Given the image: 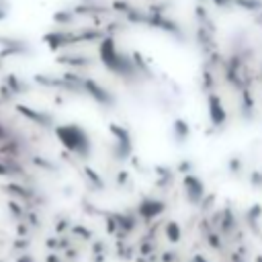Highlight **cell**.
<instances>
[{
  "instance_id": "8",
  "label": "cell",
  "mask_w": 262,
  "mask_h": 262,
  "mask_svg": "<svg viewBox=\"0 0 262 262\" xmlns=\"http://www.w3.org/2000/svg\"><path fill=\"white\" fill-rule=\"evenodd\" d=\"M4 88L12 94V96H19V94H27L29 90H31V84L25 80V78H21L19 74H6L4 76Z\"/></svg>"
},
{
  "instance_id": "3",
  "label": "cell",
  "mask_w": 262,
  "mask_h": 262,
  "mask_svg": "<svg viewBox=\"0 0 262 262\" xmlns=\"http://www.w3.org/2000/svg\"><path fill=\"white\" fill-rule=\"evenodd\" d=\"M80 88L88 94L92 100H96L98 104H102V107H113L115 104V96L104 88V86L92 78H82V84H80Z\"/></svg>"
},
{
  "instance_id": "6",
  "label": "cell",
  "mask_w": 262,
  "mask_h": 262,
  "mask_svg": "<svg viewBox=\"0 0 262 262\" xmlns=\"http://www.w3.org/2000/svg\"><path fill=\"white\" fill-rule=\"evenodd\" d=\"M207 113H209V121H211L215 127L225 125V121H228V111H225V107H223L221 96H217L213 92L207 98Z\"/></svg>"
},
{
  "instance_id": "11",
  "label": "cell",
  "mask_w": 262,
  "mask_h": 262,
  "mask_svg": "<svg viewBox=\"0 0 262 262\" xmlns=\"http://www.w3.org/2000/svg\"><path fill=\"white\" fill-rule=\"evenodd\" d=\"M172 129H174V137H176L178 142H184V139L190 135V127L186 123V119H174Z\"/></svg>"
},
{
  "instance_id": "7",
  "label": "cell",
  "mask_w": 262,
  "mask_h": 262,
  "mask_svg": "<svg viewBox=\"0 0 262 262\" xmlns=\"http://www.w3.org/2000/svg\"><path fill=\"white\" fill-rule=\"evenodd\" d=\"M74 39H76L74 35H70V33H66V31H51V33H45V35H43V43H45L51 51L64 49L66 45H70Z\"/></svg>"
},
{
  "instance_id": "1",
  "label": "cell",
  "mask_w": 262,
  "mask_h": 262,
  "mask_svg": "<svg viewBox=\"0 0 262 262\" xmlns=\"http://www.w3.org/2000/svg\"><path fill=\"white\" fill-rule=\"evenodd\" d=\"M54 133L58 137V142L72 152L78 158H88L92 154V139L82 125L78 123H60L54 127Z\"/></svg>"
},
{
  "instance_id": "16",
  "label": "cell",
  "mask_w": 262,
  "mask_h": 262,
  "mask_svg": "<svg viewBox=\"0 0 262 262\" xmlns=\"http://www.w3.org/2000/svg\"><path fill=\"white\" fill-rule=\"evenodd\" d=\"M8 14H10V4L6 0H0V21H4Z\"/></svg>"
},
{
  "instance_id": "18",
  "label": "cell",
  "mask_w": 262,
  "mask_h": 262,
  "mask_svg": "<svg viewBox=\"0 0 262 262\" xmlns=\"http://www.w3.org/2000/svg\"><path fill=\"white\" fill-rule=\"evenodd\" d=\"M2 68H4V58L0 56V70H2Z\"/></svg>"
},
{
  "instance_id": "17",
  "label": "cell",
  "mask_w": 262,
  "mask_h": 262,
  "mask_svg": "<svg viewBox=\"0 0 262 262\" xmlns=\"http://www.w3.org/2000/svg\"><path fill=\"white\" fill-rule=\"evenodd\" d=\"M211 2L215 4V6H230V4H234V0H211Z\"/></svg>"
},
{
  "instance_id": "2",
  "label": "cell",
  "mask_w": 262,
  "mask_h": 262,
  "mask_svg": "<svg viewBox=\"0 0 262 262\" xmlns=\"http://www.w3.org/2000/svg\"><path fill=\"white\" fill-rule=\"evenodd\" d=\"M98 58L100 64L109 70V72L117 74V76H131L135 72V64L131 62V58L127 54L119 49L117 41L113 37H102L98 43Z\"/></svg>"
},
{
  "instance_id": "13",
  "label": "cell",
  "mask_w": 262,
  "mask_h": 262,
  "mask_svg": "<svg viewBox=\"0 0 262 262\" xmlns=\"http://www.w3.org/2000/svg\"><path fill=\"white\" fill-rule=\"evenodd\" d=\"M60 62L72 66V68H84V66H90L92 60L86 58V56H66V58H60Z\"/></svg>"
},
{
  "instance_id": "15",
  "label": "cell",
  "mask_w": 262,
  "mask_h": 262,
  "mask_svg": "<svg viewBox=\"0 0 262 262\" xmlns=\"http://www.w3.org/2000/svg\"><path fill=\"white\" fill-rule=\"evenodd\" d=\"M236 4H240L242 8H248V10H256V8H260L262 6V2L260 0H234Z\"/></svg>"
},
{
  "instance_id": "12",
  "label": "cell",
  "mask_w": 262,
  "mask_h": 262,
  "mask_svg": "<svg viewBox=\"0 0 262 262\" xmlns=\"http://www.w3.org/2000/svg\"><path fill=\"white\" fill-rule=\"evenodd\" d=\"M162 209H164V205H162L160 201L148 199V201L142 203V215H144V217H154V215H158Z\"/></svg>"
},
{
  "instance_id": "9",
  "label": "cell",
  "mask_w": 262,
  "mask_h": 262,
  "mask_svg": "<svg viewBox=\"0 0 262 262\" xmlns=\"http://www.w3.org/2000/svg\"><path fill=\"white\" fill-rule=\"evenodd\" d=\"M0 43H4L2 51H0V56L4 60L10 58V56H25V54H31L29 51V45L23 43V41H16V39H0Z\"/></svg>"
},
{
  "instance_id": "5",
  "label": "cell",
  "mask_w": 262,
  "mask_h": 262,
  "mask_svg": "<svg viewBox=\"0 0 262 262\" xmlns=\"http://www.w3.org/2000/svg\"><path fill=\"white\" fill-rule=\"evenodd\" d=\"M111 129V135L115 139V148H117V156L119 158H125V156L131 152V133L125 129V127H121L119 123H111L109 125Z\"/></svg>"
},
{
  "instance_id": "10",
  "label": "cell",
  "mask_w": 262,
  "mask_h": 262,
  "mask_svg": "<svg viewBox=\"0 0 262 262\" xmlns=\"http://www.w3.org/2000/svg\"><path fill=\"white\" fill-rule=\"evenodd\" d=\"M182 184H184V190H186V195H188L190 201H199L203 197V193H205V186H203L201 178L195 176V174H188V176H184Z\"/></svg>"
},
{
  "instance_id": "14",
  "label": "cell",
  "mask_w": 262,
  "mask_h": 262,
  "mask_svg": "<svg viewBox=\"0 0 262 262\" xmlns=\"http://www.w3.org/2000/svg\"><path fill=\"white\" fill-rule=\"evenodd\" d=\"M54 21H56L58 25H68V23H72V21H74V14H72V12H64V10H60V12L54 14Z\"/></svg>"
},
{
  "instance_id": "4",
  "label": "cell",
  "mask_w": 262,
  "mask_h": 262,
  "mask_svg": "<svg viewBox=\"0 0 262 262\" xmlns=\"http://www.w3.org/2000/svg\"><path fill=\"white\" fill-rule=\"evenodd\" d=\"M14 111L19 113L21 117H25L27 121H31V123L39 125V127H51V125H54V117H51L49 113L39 111V109H33V107H29V104L19 102V104L14 107Z\"/></svg>"
}]
</instances>
